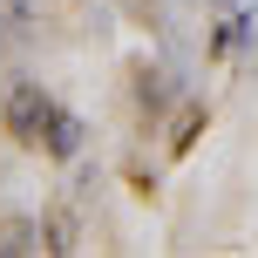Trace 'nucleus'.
I'll return each instance as SVG.
<instances>
[{"label": "nucleus", "mask_w": 258, "mask_h": 258, "mask_svg": "<svg viewBox=\"0 0 258 258\" xmlns=\"http://www.w3.org/2000/svg\"><path fill=\"white\" fill-rule=\"evenodd\" d=\"M48 116H54V102L41 95V82H14V89H7V129H14L21 143H41Z\"/></svg>", "instance_id": "f257e3e1"}, {"label": "nucleus", "mask_w": 258, "mask_h": 258, "mask_svg": "<svg viewBox=\"0 0 258 258\" xmlns=\"http://www.w3.org/2000/svg\"><path fill=\"white\" fill-rule=\"evenodd\" d=\"M41 143H48V156H75V150H82V122L68 116V109H54L48 129H41Z\"/></svg>", "instance_id": "f03ea898"}, {"label": "nucleus", "mask_w": 258, "mask_h": 258, "mask_svg": "<svg viewBox=\"0 0 258 258\" xmlns=\"http://www.w3.org/2000/svg\"><path fill=\"white\" fill-rule=\"evenodd\" d=\"M41 238H48L41 224H7V231H0V251H7V258H21V251H41Z\"/></svg>", "instance_id": "7ed1b4c3"}, {"label": "nucleus", "mask_w": 258, "mask_h": 258, "mask_svg": "<svg viewBox=\"0 0 258 258\" xmlns=\"http://www.w3.org/2000/svg\"><path fill=\"white\" fill-rule=\"evenodd\" d=\"M136 95H143V109H163V102H170V75H143Z\"/></svg>", "instance_id": "20e7f679"}]
</instances>
